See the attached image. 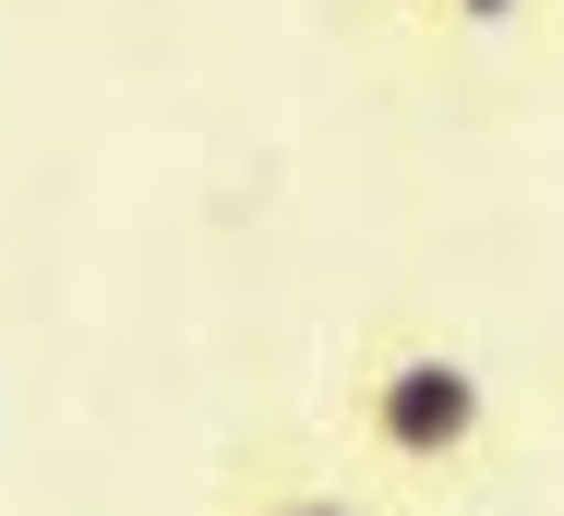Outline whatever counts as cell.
Wrapping results in <instances>:
<instances>
[{"mask_svg": "<svg viewBox=\"0 0 564 516\" xmlns=\"http://www.w3.org/2000/svg\"><path fill=\"white\" fill-rule=\"evenodd\" d=\"M205 516H384V505H372V481H348V456L264 432V444L228 456V481H217Z\"/></svg>", "mask_w": 564, "mask_h": 516, "instance_id": "obj_2", "label": "cell"}, {"mask_svg": "<svg viewBox=\"0 0 564 516\" xmlns=\"http://www.w3.org/2000/svg\"><path fill=\"white\" fill-rule=\"evenodd\" d=\"M337 444L384 493H456L492 456V373L433 324H372L337 385Z\"/></svg>", "mask_w": 564, "mask_h": 516, "instance_id": "obj_1", "label": "cell"}, {"mask_svg": "<svg viewBox=\"0 0 564 516\" xmlns=\"http://www.w3.org/2000/svg\"><path fill=\"white\" fill-rule=\"evenodd\" d=\"M421 24H433L445 49H480V36H517V24H541V0H421Z\"/></svg>", "mask_w": 564, "mask_h": 516, "instance_id": "obj_3", "label": "cell"}]
</instances>
